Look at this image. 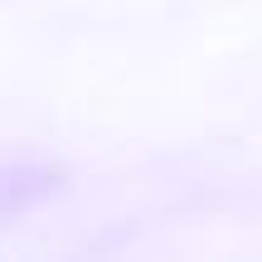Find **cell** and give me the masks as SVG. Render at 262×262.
I'll list each match as a JSON object with an SVG mask.
<instances>
[{
	"mask_svg": "<svg viewBox=\"0 0 262 262\" xmlns=\"http://www.w3.org/2000/svg\"><path fill=\"white\" fill-rule=\"evenodd\" d=\"M44 180H49V175H39V170H15V165H0V219H5V214H19L29 199H39V194L49 189Z\"/></svg>",
	"mask_w": 262,
	"mask_h": 262,
	"instance_id": "cell-1",
	"label": "cell"
}]
</instances>
